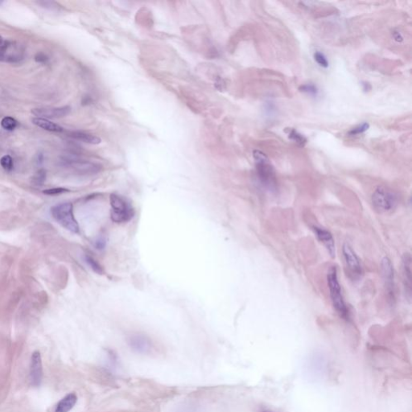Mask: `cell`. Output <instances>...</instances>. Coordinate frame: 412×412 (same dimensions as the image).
Returning <instances> with one entry per match:
<instances>
[{
  "instance_id": "27",
  "label": "cell",
  "mask_w": 412,
  "mask_h": 412,
  "mask_svg": "<svg viewBox=\"0 0 412 412\" xmlns=\"http://www.w3.org/2000/svg\"><path fill=\"white\" fill-rule=\"evenodd\" d=\"M69 191V189H66V188H54L45 189L43 193H45V195L56 196L59 195V194H62L64 193H67Z\"/></svg>"
},
{
  "instance_id": "24",
  "label": "cell",
  "mask_w": 412,
  "mask_h": 412,
  "mask_svg": "<svg viewBox=\"0 0 412 412\" xmlns=\"http://www.w3.org/2000/svg\"><path fill=\"white\" fill-rule=\"evenodd\" d=\"M369 128H370V124L368 122H364L362 124L359 125L354 128H353L352 130H350L348 132V135H352V136L353 135H360V134L366 132Z\"/></svg>"
},
{
  "instance_id": "8",
  "label": "cell",
  "mask_w": 412,
  "mask_h": 412,
  "mask_svg": "<svg viewBox=\"0 0 412 412\" xmlns=\"http://www.w3.org/2000/svg\"><path fill=\"white\" fill-rule=\"evenodd\" d=\"M344 260L346 262V267L348 268L350 277L353 280L359 279L363 274V270L361 267V262L356 255L355 251L353 250L350 244L345 243L342 247Z\"/></svg>"
},
{
  "instance_id": "25",
  "label": "cell",
  "mask_w": 412,
  "mask_h": 412,
  "mask_svg": "<svg viewBox=\"0 0 412 412\" xmlns=\"http://www.w3.org/2000/svg\"><path fill=\"white\" fill-rule=\"evenodd\" d=\"M314 59L317 61V64H319L320 66L323 67V68H328V61L325 56L324 55L320 52H316L314 54Z\"/></svg>"
},
{
  "instance_id": "26",
  "label": "cell",
  "mask_w": 412,
  "mask_h": 412,
  "mask_svg": "<svg viewBox=\"0 0 412 412\" xmlns=\"http://www.w3.org/2000/svg\"><path fill=\"white\" fill-rule=\"evenodd\" d=\"M37 3L44 8L50 10V11L59 10V4L54 1H41V2H37Z\"/></svg>"
},
{
  "instance_id": "9",
  "label": "cell",
  "mask_w": 412,
  "mask_h": 412,
  "mask_svg": "<svg viewBox=\"0 0 412 412\" xmlns=\"http://www.w3.org/2000/svg\"><path fill=\"white\" fill-rule=\"evenodd\" d=\"M24 58V50L15 42L2 43L0 45V60L17 62Z\"/></svg>"
},
{
  "instance_id": "32",
  "label": "cell",
  "mask_w": 412,
  "mask_h": 412,
  "mask_svg": "<svg viewBox=\"0 0 412 412\" xmlns=\"http://www.w3.org/2000/svg\"><path fill=\"white\" fill-rule=\"evenodd\" d=\"M43 158L44 157H43L42 154H39V155H38L37 162L39 164H41V163H42Z\"/></svg>"
},
{
  "instance_id": "1",
  "label": "cell",
  "mask_w": 412,
  "mask_h": 412,
  "mask_svg": "<svg viewBox=\"0 0 412 412\" xmlns=\"http://www.w3.org/2000/svg\"><path fill=\"white\" fill-rule=\"evenodd\" d=\"M253 155L255 158L258 178L262 186L270 193H275L278 188L277 177L267 155L259 150H255Z\"/></svg>"
},
{
  "instance_id": "19",
  "label": "cell",
  "mask_w": 412,
  "mask_h": 412,
  "mask_svg": "<svg viewBox=\"0 0 412 412\" xmlns=\"http://www.w3.org/2000/svg\"><path fill=\"white\" fill-rule=\"evenodd\" d=\"M1 126L6 131H12L18 126V122L11 116H6L1 121Z\"/></svg>"
},
{
  "instance_id": "20",
  "label": "cell",
  "mask_w": 412,
  "mask_h": 412,
  "mask_svg": "<svg viewBox=\"0 0 412 412\" xmlns=\"http://www.w3.org/2000/svg\"><path fill=\"white\" fill-rule=\"evenodd\" d=\"M84 260L85 262L87 263V265L90 267L92 270L94 271V272L97 273V274H102L103 273V270H102V267L99 264H98V262L96 261L94 259H93L92 256L89 255H86L84 256Z\"/></svg>"
},
{
  "instance_id": "15",
  "label": "cell",
  "mask_w": 412,
  "mask_h": 412,
  "mask_svg": "<svg viewBox=\"0 0 412 412\" xmlns=\"http://www.w3.org/2000/svg\"><path fill=\"white\" fill-rule=\"evenodd\" d=\"M31 122L38 127L44 129L45 131H50V132H63L64 131L62 126L57 124L55 122H51L46 118H34L31 120Z\"/></svg>"
},
{
  "instance_id": "6",
  "label": "cell",
  "mask_w": 412,
  "mask_h": 412,
  "mask_svg": "<svg viewBox=\"0 0 412 412\" xmlns=\"http://www.w3.org/2000/svg\"><path fill=\"white\" fill-rule=\"evenodd\" d=\"M62 162L64 167L82 175H94L100 173L102 169V165L98 163L79 160L74 156L64 157Z\"/></svg>"
},
{
  "instance_id": "21",
  "label": "cell",
  "mask_w": 412,
  "mask_h": 412,
  "mask_svg": "<svg viewBox=\"0 0 412 412\" xmlns=\"http://www.w3.org/2000/svg\"><path fill=\"white\" fill-rule=\"evenodd\" d=\"M45 179H46V172L45 169H40L32 177L31 182L36 186H42L43 184H45Z\"/></svg>"
},
{
  "instance_id": "28",
  "label": "cell",
  "mask_w": 412,
  "mask_h": 412,
  "mask_svg": "<svg viewBox=\"0 0 412 412\" xmlns=\"http://www.w3.org/2000/svg\"><path fill=\"white\" fill-rule=\"evenodd\" d=\"M35 60L38 63H47L49 60V58H48V56L45 55L43 53H38L35 56Z\"/></svg>"
},
{
  "instance_id": "3",
  "label": "cell",
  "mask_w": 412,
  "mask_h": 412,
  "mask_svg": "<svg viewBox=\"0 0 412 412\" xmlns=\"http://www.w3.org/2000/svg\"><path fill=\"white\" fill-rule=\"evenodd\" d=\"M372 206L379 213H388L394 211L399 205V197L396 193L385 187L379 186L375 189L371 197Z\"/></svg>"
},
{
  "instance_id": "5",
  "label": "cell",
  "mask_w": 412,
  "mask_h": 412,
  "mask_svg": "<svg viewBox=\"0 0 412 412\" xmlns=\"http://www.w3.org/2000/svg\"><path fill=\"white\" fill-rule=\"evenodd\" d=\"M51 213L54 219L67 231L73 234L79 233L80 228L73 214V206L71 203L65 202L52 207Z\"/></svg>"
},
{
  "instance_id": "29",
  "label": "cell",
  "mask_w": 412,
  "mask_h": 412,
  "mask_svg": "<svg viewBox=\"0 0 412 412\" xmlns=\"http://www.w3.org/2000/svg\"><path fill=\"white\" fill-rule=\"evenodd\" d=\"M106 244H107V242H106L105 238H103V237H100V238H98V239L96 241V248L98 249V250H103V249L106 247Z\"/></svg>"
},
{
  "instance_id": "11",
  "label": "cell",
  "mask_w": 412,
  "mask_h": 412,
  "mask_svg": "<svg viewBox=\"0 0 412 412\" xmlns=\"http://www.w3.org/2000/svg\"><path fill=\"white\" fill-rule=\"evenodd\" d=\"M71 112V107L69 106L61 107H45L31 110V113L37 118H60L69 116Z\"/></svg>"
},
{
  "instance_id": "7",
  "label": "cell",
  "mask_w": 412,
  "mask_h": 412,
  "mask_svg": "<svg viewBox=\"0 0 412 412\" xmlns=\"http://www.w3.org/2000/svg\"><path fill=\"white\" fill-rule=\"evenodd\" d=\"M382 276L383 279L385 293L388 301L394 304L395 302V284H394V266L390 259L384 257L381 262Z\"/></svg>"
},
{
  "instance_id": "12",
  "label": "cell",
  "mask_w": 412,
  "mask_h": 412,
  "mask_svg": "<svg viewBox=\"0 0 412 412\" xmlns=\"http://www.w3.org/2000/svg\"><path fill=\"white\" fill-rule=\"evenodd\" d=\"M313 231L318 241L323 244L331 257L334 258L336 256V246L332 234L326 229L319 226H313Z\"/></svg>"
},
{
  "instance_id": "31",
  "label": "cell",
  "mask_w": 412,
  "mask_h": 412,
  "mask_svg": "<svg viewBox=\"0 0 412 412\" xmlns=\"http://www.w3.org/2000/svg\"><path fill=\"white\" fill-rule=\"evenodd\" d=\"M362 87H363L364 90L366 91H366H369L371 89V86H370V84H369L368 82H362Z\"/></svg>"
},
{
  "instance_id": "4",
  "label": "cell",
  "mask_w": 412,
  "mask_h": 412,
  "mask_svg": "<svg viewBox=\"0 0 412 412\" xmlns=\"http://www.w3.org/2000/svg\"><path fill=\"white\" fill-rule=\"evenodd\" d=\"M110 202L111 206V220L114 222L125 223L133 218L135 209L133 206H131V202L126 198L114 193L110 197Z\"/></svg>"
},
{
  "instance_id": "13",
  "label": "cell",
  "mask_w": 412,
  "mask_h": 412,
  "mask_svg": "<svg viewBox=\"0 0 412 412\" xmlns=\"http://www.w3.org/2000/svg\"><path fill=\"white\" fill-rule=\"evenodd\" d=\"M402 270H403V285L405 289L406 296L408 300L412 299V257L409 253H405L402 257Z\"/></svg>"
},
{
  "instance_id": "18",
  "label": "cell",
  "mask_w": 412,
  "mask_h": 412,
  "mask_svg": "<svg viewBox=\"0 0 412 412\" xmlns=\"http://www.w3.org/2000/svg\"><path fill=\"white\" fill-rule=\"evenodd\" d=\"M288 138L293 140L295 144H298L299 147H304L308 142V140L304 137V135L298 132L296 130L293 128H288Z\"/></svg>"
},
{
  "instance_id": "10",
  "label": "cell",
  "mask_w": 412,
  "mask_h": 412,
  "mask_svg": "<svg viewBox=\"0 0 412 412\" xmlns=\"http://www.w3.org/2000/svg\"><path fill=\"white\" fill-rule=\"evenodd\" d=\"M43 379V367L41 355L39 351L32 353L30 363V381L31 385L38 387L41 385Z\"/></svg>"
},
{
  "instance_id": "16",
  "label": "cell",
  "mask_w": 412,
  "mask_h": 412,
  "mask_svg": "<svg viewBox=\"0 0 412 412\" xmlns=\"http://www.w3.org/2000/svg\"><path fill=\"white\" fill-rule=\"evenodd\" d=\"M78 401V397L74 393L67 394L56 407L55 412H69L73 409Z\"/></svg>"
},
{
  "instance_id": "22",
  "label": "cell",
  "mask_w": 412,
  "mask_h": 412,
  "mask_svg": "<svg viewBox=\"0 0 412 412\" xmlns=\"http://www.w3.org/2000/svg\"><path fill=\"white\" fill-rule=\"evenodd\" d=\"M0 164L6 172H11L14 169L13 159L9 155H3L0 160Z\"/></svg>"
},
{
  "instance_id": "17",
  "label": "cell",
  "mask_w": 412,
  "mask_h": 412,
  "mask_svg": "<svg viewBox=\"0 0 412 412\" xmlns=\"http://www.w3.org/2000/svg\"><path fill=\"white\" fill-rule=\"evenodd\" d=\"M68 135L73 140L86 143V144H99L101 143V139L95 135L82 132V131H71L68 134Z\"/></svg>"
},
{
  "instance_id": "2",
  "label": "cell",
  "mask_w": 412,
  "mask_h": 412,
  "mask_svg": "<svg viewBox=\"0 0 412 412\" xmlns=\"http://www.w3.org/2000/svg\"><path fill=\"white\" fill-rule=\"evenodd\" d=\"M327 283H328L329 294H330L331 300H332V306L337 311V313L340 315V317L343 319L349 320L350 314H349L348 308L346 306L343 295L341 293V285L338 281L337 276V270L336 266H331L327 273Z\"/></svg>"
},
{
  "instance_id": "30",
  "label": "cell",
  "mask_w": 412,
  "mask_h": 412,
  "mask_svg": "<svg viewBox=\"0 0 412 412\" xmlns=\"http://www.w3.org/2000/svg\"><path fill=\"white\" fill-rule=\"evenodd\" d=\"M393 39H394L396 42L401 43L403 41V37L402 34L398 31H394L392 32Z\"/></svg>"
},
{
  "instance_id": "33",
  "label": "cell",
  "mask_w": 412,
  "mask_h": 412,
  "mask_svg": "<svg viewBox=\"0 0 412 412\" xmlns=\"http://www.w3.org/2000/svg\"><path fill=\"white\" fill-rule=\"evenodd\" d=\"M2 36H0V45H1V44H2Z\"/></svg>"
},
{
  "instance_id": "23",
  "label": "cell",
  "mask_w": 412,
  "mask_h": 412,
  "mask_svg": "<svg viewBox=\"0 0 412 412\" xmlns=\"http://www.w3.org/2000/svg\"><path fill=\"white\" fill-rule=\"evenodd\" d=\"M299 90L300 92H303V93H308L309 95L313 96V97L318 95V92H319L317 87L312 83L302 85L299 87Z\"/></svg>"
},
{
  "instance_id": "14",
  "label": "cell",
  "mask_w": 412,
  "mask_h": 412,
  "mask_svg": "<svg viewBox=\"0 0 412 412\" xmlns=\"http://www.w3.org/2000/svg\"><path fill=\"white\" fill-rule=\"evenodd\" d=\"M130 347L135 352L147 354L151 353L153 349L152 342L148 337L141 334L132 335L128 340Z\"/></svg>"
}]
</instances>
